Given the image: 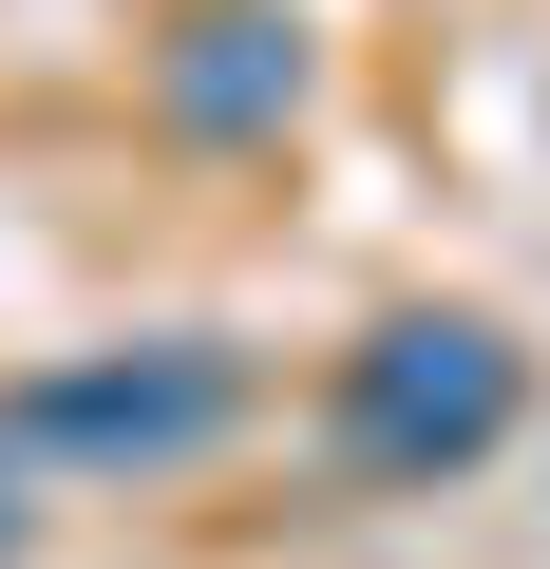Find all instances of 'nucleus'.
<instances>
[{
    "mask_svg": "<svg viewBox=\"0 0 550 569\" xmlns=\"http://www.w3.org/2000/svg\"><path fill=\"white\" fill-rule=\"evenodd\" d=\"M512 399H531V361L437 305V323H380V342L342 361V456H361L380 493H437V475H474V456L512 437Z\"/></svg>",
    "mask_w": 550,
    "mask_h": 569,
    "instance_id": "f257e3e1",
    "label": "nucleus"
},
{
    "mask_svg": "<svg viewBox=\"0 0 550 569\" xmlns=\"http://www.w3.org/2000/svg\"><path fill=\"white\" fill-rule=\"evenodd\" d=\"M228 361L209 342H152V361H77V380H20V418H0V437H39V456H190V437H228Z\"/></svg>",
    "mask_w": 550,
    "mask_h": 569,
    "instance_id": "f03ea898",
    "label": "nucleus"
},
{
    "mask_svg": "<svg viewBox=\"0 0 550 569\" xmlns=\"http://www.w3.org/2000/svg\"><path fill=\"white\" fill-rule=\"evenodd\" d=\"M152 96H171V133H286L304 39L266 20V0H190V20H171V58H152Z\"/></svg>",
    "mask_w": 550,
    "mask_h": 569,
    "instance_id": "7ed1b4c3",
    "label": "nucleus"
},
{
    "mask_svg": "<svg viewBox=\"0 0 550 569\" xmlns=\"http://www.w3.org/2000/svg\"><path fill=\"white\" fill-rule=\"evenodd\" d=\"M0 531H20V493H0Z\"/></svg>",
    "mask_w": 550,
    "mask_h": 569,
    "instance_id": "20e7f679",
    "label": "nucleus"
}]
</instances>
